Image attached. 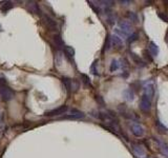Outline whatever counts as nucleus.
Here are the masks:
<instances>
[{
    "mask_svg": "<svg viewBox=\"0 0 168 158\" xmlns=\"http://www.w3.org/2000/svg\"><path fill=\"white\" fill-rule=\"evenodd\" d=\"M130 56H132V58L134 59V61H135V63H137L138 64L139 66H146V63H145V61L144 60L142 59L141 57H139L137 54H135V53H130Z\"/></svg>",
    "mask_w": 168,
    "mask_h": 158,
    "instance_id": "16",
    "label": "nucleus"
},
{
    "mask_svg": "<svg viewBox=\"0 0 168 158\" xmlns=\"http://www.w3.org/2000/svg\"><path fill=\"white\" fill-rule=\"evenodd\" d=\"M130 129H132V133L136 137H142L143 135H144V133H145L144 129H143L142 126H141L140 124H138V123L132 124Z\"/></svg>",
    "mask_w": 168,
    "mask_h": 158,
    "instance_id": "8",
    "label": "nucleus"
},
{
    "mask_svg": "<svg viewBox=\"0 0 168 158\" xmlns=\"http://www.w3.org/2000/svg\"><path fill=\"white\" fill-rule=\"evenodd\" d=\"M96 100H97V102L98 103H100V105H102V107H104V100H103V98H102L101 96H96Z\"/></svg>",
    "mask_w": 168,
    "mask_h": 158,
    "instance_id": "29",
    "label": "nucleus"
},
{
    "mask_svg": "<svg viewBox=\"0 0 168 158\" xmlns=\"http://www.w3.org/2000/svg\"><path fill=\"white\" fill-rule=\"evenodd\" d=\"M89 3H91V7L93 8L94 10H95L96 13H97V14H100V13H101V10H100V8H99V7H96L95 5H93V2H91H91H89Z\"/></svg>",
    "mask_w": 168,
    "mask_h": 158,
    "instance_id": "30",
    "label": "nucleus"
},
{
    "mask_svg": "<svg viewBox=\"0 0 168 158\" xmlns=\"http://www.w3.org/2000/svg\"><path fill=\"white\" fill-rule=\"evenodd\" d=\"M54 41H55V43H56V45L58 47H63V45H64V43H63V40H62V38H61L60 35H55V36H54Z\"/></svg>",
    "mask_w": 168,
    "mask_h": 158,
    "instance_id": "21",
    "label": "nucleus"
},
{
    "mask_svg": "<svg viewBox=\"0 0 168 158\" xmlns=\"http://www.w3.org/2000/svg\"><path fill=\"white\" fill-rule=\"evenodd\" d=\"M28 9L30 10L32 13L34 14H41V11H40V8H39V5L37 2H35V1H28Z\"/></svg>",
    "mask_w": 168,
    "mask_h": 158,
    "instance_id": "10",
    "label": "nucleus"
},
{
    "mask_svg": "<svg viewBox=\"0 0 168 158\" xmlns=\"http://www.w3.org/2000/svg\"><path fill=\"white\" fill-rule=\"evenodd\" d=\"M123 97L126 101H132L135 98V93L132 90L130 89H127V90L123 91Z\"/></svg>",
    "mask_w": 168,
    "mask_h": 158,
    "instance_id": "14",
    "label": "nucleus"
},
{
    "mask_svg": "<svg viewBox=\"0 0 168 158\" xmlns=\"http://www.w3.org/2000/svg\"><path fill=\"white\" fill-rule=\"evenodd\" d=\"M110 44L112 45V47H114V49H117V50L121 49L123 45L122 39L119 36H117L116 34L112 35V36H110Z\"/></svg>",
    "mask_w": 168,
    "mask_h": 158,
    "instance_id": "9",
    "label": "nucleus"
},
{
    "mask_svg": "<svg viewBox=\"0 0 168 158\" xmlns=\"http://www.w3.org/2000/svg\"><path fill=\"white\" fill-rule=\"evenodd\" d=\"M120 3H122L123 5H128V3H130V1H120Z\"/></svg>",
    "mask_w": 168,
    "mask_h": 158,
    "instance_id": "32",
    "label": "nucleus"
},
{
    "mask_svg": "<svg viewBox=\"0 0 168 158\" xmlns=\"http://www.w3.org/2000/svg\"><path fill=\"white\" fill-rule=\"evenodd\" d=\"M43 21L45 23V26L50 29V31H57L58 30V26H57V22L55 21L53 18H51L48 15H43Z\"/></svg>",
    "mask_w": 168,
    "mask_h": 158,
    "instance_id": "5",
    "label": "nucleus"
},
{
    "mask_svg": "<svg viewBox=\"0 0 168 158\" xmlns=\"http://www.w3.org/2000/svg\"><path fill=\"white\" fill-rule=\"evenodd\" d=\"M12 8H13V3H12L11 1H5V2L2 5V7H1V11L7 12L9 10H11Z\"/></svg>",
    "mask_w": 168,
    "mask_h": 158,
    "instance_id": "22",
    "label": "nucleus"
},
{
    "mask_svg": "<svg viewBox=\"0 0 168 158\" xmlns=\"http://www.w3.org/2000/svg\"><path fill=\"white\" fill-rule=\"evenodd\" d=\"M62 82L65 86V89L68 93L71 92V79L68 78V77H63L62 78Z\"/></svg>",
    "mask_w": 168,
    "mask_h": 158,
    "instance_id": "17",
    "label": "nucleus"
},
{
    "mask_svg": "<svg viewBox=\"0 0 168 158\" xmlns=\"http://www.w3.org/2000/svg\"><path fill=\"white\" fill-rule=\"evenodd\" d=\"M153 139H155V140L157 141L158 143H159V147H160V149H161V152H162V153H163L164 155H165V157L168 158V145L166 144L165 142H163L162 140H159L158 138H155V137Z\"/></svg>",
    "mask_w": 168,
    "mask_h": 158,
    "instance_id": "13",
    "label": "nucleus"
},
{
    "mask_svg": "<svg viewBox=\"0 0 168 158\" xmlns=\"http://www.w3.org/2000/svg\"><path fill=\"white\" fill-rule=\"evenodd\" d=\"M78 89H79V82L77 81V80H71V91L73 92H77Z\"/></svg>",
    "mask_w": 168,
    "mask_h": 158,
    "instance_id": "24",
    "label": "nucleus"
},
{
    "mask_svg": "<svg viewBox=\"0 0 168 158\" xmlns=\"http://www.w3.org/2000/svg\"><path fill=\"white\" fill-rule=\"evenodd\" d=\"M143 56H144V58H146L148 61L152 62V56L150 55V53L148 52V50H145V51L143 52Z\"/></svg>",
    "mask_w": 168,
    "mask_h": 158,
    "instance_id": "27",
    "label": "nucleus"
},
{
    "mask_svg": "<svg viewBox=\"0 0 168 158\" xmlns=\"http://www.w3.org/2000/svg\"><path fill=\"white\" fill-rule=\"evenodd\" d=\"M166 40H167V42H168V31H167V35H166Z\"/></svg>",
    "mask_w": 168,
    "mask_h": 158,
    "instance_id": "33",
    "label": "nucleus"
},
{
    "mask_svg": "<svg viewBox=\"0 0 168 158\" xmlns=\"http://www.w3.org/2000/svg\"><path fill=\"white\" fill-rule=\"evenodd\" d=\"M67 110H68L67 105H61V107L57 108V109L45 112V115L46 116H58V115H61V114H65L67 112Z\"/></svg>",
    "mask_w": 168,
    "mask_h": 158,
    "instance_id": "4",
    "label": "nucleus"
},
{
    "mask_svg": "<svg viewBox=\"0 0 168 158\" xmlns=\"http://www.w3.org/2000/svg\"><path fill=\"white\" fill-rule=\"evenodd\" d=\"M138 38H139V34H138V33H134V34H132V35H129V36H128L127 42L128 43H132L134 41L138 40Z\"/></svg>",
    "mask_w": 168,
    "mask_h": 158,
    "instance_id": "23",
    "label": "nucleus"
},
{
    "mask_svg": "<svg viewBox=\"0 0 168 158\" xmlns=\"http://www.w3.org/2000/svg\"><path fill=\"white\" fill-rule=\"evenodd\" d=\"M155 126H157L158 131H159L161 134H166V133H167V131H168L167 128H166L160 120H157V121H155Z\"/></svg>",
    "mask_w": 168,
    "mask_h": 158,
    "instance_id": "18",
    "label": "nucleus"
},
{
    "mask_svg": "<svg viewBox=\"0 0 168 158\" xmlns=\"http://www.w3.org/2000/svg\"><path fill=\"white\" fill-rule=\"evenodd\" d=\"M158 16H159L160 19H162L164 22H168V16L166 15L165 13H163V12H159V13H158Z\"/></svg>",
    "mask_w": 168,
    "mask_h": 158,
    "instance_id": "26",
    "label": "nucleus"
},
{
    "mask_svg": "<svg viewBox=\"0 0 168 158\" xmlns=\"http://www.w3.org/2000/svg\"><path fill=\"white\" fill-rule=\"evenodd\" d=\"M140 109L142 110L143 112H145V113L149 112L151 109V100L149 98H147L145 95H143L142 99H141V101H140Z\"/></svg>",
    "mask_w": 168,
    "mask_h": 158,
    "instance_id": "6",
    "label": "nucleus"
},
{
    "mask_svg": "<svg viewBox=\"0 0 168 158\" xmlns=\"http://www.w3.org/2000/svg\"><path fill=\"white\" fill-rule=\"evenodd\" d=\"M96 65H97V61H95L93 63V65H91V72L94 73L95 75H98V71H97V68H96Z\"/></svg>",
    "mask_w": 168,
    "mask_h": 158,
    "instance_id": "31",
    "label": "nucleus"
},
{
    "mask_svg": "<svg viewBox=\"0 0 168 158\" xmlns=\"http://www.w3.org/2000/svg\"><path fill=\"white\" fill-rule=\"evenodd\" d=\"M0 96L3 101H10L14 98V92L5 84L0 86Z\"/></svg>",
    "mask_w": 168,
    "mask_h": 158,
    "instance_id": "2",
    "label": "nucleus"
},
{
    "mask_svg": "<svg viewBox=\"0 0 168 158\" xmlns=\"http://www.w3.org/2000/svg\"><path fill=\"white\" fill-rule=\"evenodd\" d=\"M110 36H107V38H106V41H105V47H104V50H106L107 51L108 49L110 47Z\"/></svg>",
    "mask_w": 168,
    "mask_h": 158,
    "instance_id": "28",
    "label": "nucleus"
},
{
    "mask_svg": "<svg viewBox=\"0 0 168 158\" xmlns=\"http://www.w3.org/2000/svg\"><path fill=\"white\" fill-rule=\"evenodd\" d=\"M64 53L69 60H74V58H75V49H74L73 47L65 45L64 47Z\"/></svg>",
    "mask_w": 168,
    "mask_h": 158,
    "instance_id": "12",
    "label": "nucleus"
},
{
    "mask_svg": "<svg viewBox=\"0 0 168 158\" xmlns=\"http://www.w3.org/2000/svg\"><path fill=\"white\" fill-rule=\"evenodd\" d=\"M144 95L147 97V98H149L151 100L153 97V94H155V86H153V82L151 81H148L145 84L144 86Z\"/></svg>",
    "mask_w": 168,
    "mask_h": 158,
    "instance_id": "3",
    "label": "nucleus"
},
{
    "mask_svg": "<svg viewBox=\"0 0 168 158\" xmlns=\"http://www.w3.org/2000/svg\"><path fill=\"white\" fill-rule=\"evenodd\" d=\"M82 79H83V80H82V81L84 82V84H85V86H87V87H91V79L88 78V76H86V75H82Z\"/></svg>",
    "mask_w": 168,
    "mask_h": 158,
    "instance_id": "25",
    "label": "nucleus"
},
{
    "mask_svg": "<svg viewBox=\"0 0 168 158\" xmlns=\"http://www.w3.org/2000/svg\"><path fill=\"white\" fill-rule=\"evenodd\" d=\"M85 117V114H83L82 112L77 111V110H71V114H67V115L63 116V119H82V118Z\"/></svg>",
    "mask_w": 168,
    "mask_h": 158,
    "instance_id": "7",
    "label": "nucleus"
},
{
    "mask_svg": "<svg viewBox=\"0 0 168 158\" xmlns=\"http://www.w3.org/2000/svg\"><path fill=\"white\" fill-rule=\"evenodd\" d=\"M117 36H119L121 39L127 38L132 34V24L127 20H121L119 21V28L114 30Z\"/></svg>",
    "mask_w": 168,
    "mask_h": 158,
    "instance_id": "1",
    "label": "nucleus"
},
{
    "mask_svg": "<svg viewBox=\"0 0 168 158\" xmlns=\"http://www.w3.org/2000/svg\"><path fill=\"white\" fill-rule=\"evenodd\" d=\"M132 150L138 156H144L145 155V150L144 147L140 143H132Z\"/></svg>",
    "mask_w": 168,
    "mask_h": 158,
    "instance_id": "11",
    "label": "nucleus"
},
{
    "mask_svg": "<svg viewBox=\"0 0 168 158\" xmlns=\"http://www.w3.org/2000/svg\"><path fill=\"white\" fill-rule=\"evenodd\" d=\"M120 68V61L117 59H112V63H110V72H116L118 68Z\"/></svg>",
    "mask_w": 168,
    "mask_h": 158,
    "instance_id": "19",
    "label": "nucleus"
},
{
    "mask_svg": "<svg viewBox=\"0 0 168 158\" xmlns=\"http://www.w3.org/2000/svg\"><path fill=\"white\" fill-rule=\"evenodd\" d=\"M127 17H128V19L132 20V21L135 22V23H137V22L139 21L138 15H137L135 12H127Z\"/></svg>",
    "mask_w": 168,
    "mask_h": 158,
    "instance_id": "20",
    "label": "nucleus"
},
{
    "mask_svg": "<svg viewBox=\"0 0 168 158\" xmlns=\"http://www.w3.org/2000/svg\"><path fill=\"white\" fill-rule=\"evenodd\" d=\"M148 52L150 53L151 56L155 57V56H158V54H159V47H158V45L155 44V43L150 42L148 45Z\"/></svg>",
    "mask_w": 168,
    "mask_h": 158,
    "instance_id": "15",
    "label": "nucleus"
}]
</instances>
